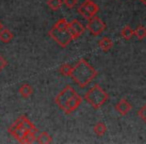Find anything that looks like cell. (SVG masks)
Listing matches in <instances>:
<instances>
[{"mask_svg": "<svg viewBox=\"0 0 146 144\" xmlns=\"http://www.w3.org/2000/svg\"><path fill=\"white\" fill-rule=\"evenodd\" d=\"M96 75H97V72L95 69L85 59H80L77 64L72 67L70 76L79 85V87L83 88L87 86L90 81L96 77Z\"/></svg>", "mask_w": 146, "mask_h": 144, "instance_id": "1", "label": "cell"}, {"mask_svg": "<svg viewBox=\"0 0 146 144\" xmlns=\"http://www.w3.org/2000/svg\"><path fill=\"white\" fill-rule=\"evenodd\" d=\"M108 97H109L108 94L98 84H95L84 95V99L86 100V102L90 104L94 109H98L101 107L108 100Z\"/></svg>", "mask_w": 146, "mask_h": 144, "instance_id": "2", "label": "cell"}, {"mask_svg": "<svg viewBox=\"0 0 146 144\" xmlns=\"http://www.w3.org/2000/svg\"><path fill=\"white\" fill-rule=\"evenodd\" d=\"M49 36L62 48H65L71 41L73 40L72 36L69 33L68 29H58L55 26H53L49 31Z\"/></svg>", "mask_w": 146, "mask_h": 144, "instance_id": "3", "label": "cell"}, {"mask_svg": "<svg viewBox=\"0 0 146 144\" xmlns=\"http://www.w3.org/2000/svg\"><path fill=\"white\" fill-rule=\"evenodd\" d=\"M76 91L74 90V88L70 85H67L58 95L55 97V103L58 106L60 109L64 110L66 107L67 103L69 102V100L73 97L74 95H76Z\"/></svg>", "mask_w": 146, "mask_h": 144, "instance_id": "4", "label": "cell"}, {"mask_svg": "<svg viewBox=\"0 0 146 144\" xmlns=\"http://www.w3.org/2000/svg\"><path fill=\"white\" fill-rule=\"evenodd\" d=\"M105 28H106L105 23L99 17L96 16V15H94L91 18L88 19L87 29L93 36H98L99 34H101L105 30Z\"/></svg>", "mask_w": 146, "mask_h": 144, "instance_id": "5", "label": "cell"}, {"mask_svg": "<svg viewBox=\"0 0 146 144\" xmlns=\"http://www.w3.org/2000/svg\"><path fill=\"white\" fill-rule=\"evenodd\" d=\"M8 132H9V134H11V135L15 138V139L18 140L20 143H22L23 138H24V136L26 135L28 130L25 129V128L23 127L22 124L20 123L19 119H17L16 121L8 128Z\"/></svg>", "mask_w": 146, "mask_h": 144, "instance_id": "6", "label": "cell"}, {"mask_svg": "<svg viewBox=\"0 0 146 144\" xmlns=\"http://www.w3.org/2000/svg\"><path fill=\"white\" fill-rule=\"evenodd\" d=\"M84 30H85L84 26L82 25V23L80 22L79 20H77V19H73L71 22H69L68 31L71 34V36H72L73 40H74V39H77L78 37L81 36L84 33Z\"/></svg>", "mask_w": 146, "mask_h": 144, "instance_id": "7", "label": "cell"}, {"mask_svg": "<svg viewBox=\"0 0 146 144\" xmlns=\"http://www.w3.org/2000/svg\"><path fill=\"white\" fill-rule=\"evenodd\" d=\"M81 102H82V97L80 95H78V94H76V95H74L70 100H69V102L67 103L66 107H65V109L63 110V111H64L66 114L72 113L74 110H76L78 107H79Z\"/></svg>", "mask_w": 146, "mask_h": 144, "instance_id": "8", "label": "cell"}, {"mask_svg": "<svg viewBox=\"0 0 146 144\" xmlns=\"http://www.w3.org/2000/svg\"><path fill=\"white\" fill-rule=\"evenodd\" d=\"M81 6L83 7L84 10H85L91 17L96 15V13L99 11V7H98L97 4L94 3L92 0H85L81 4Z\"/></svg>", "mask_w": 146, "mask_h": 144, "instance_id": "9", "label": "cell"}, {"mask_svg": "<svg viewBox=\"0 0 146 144\" xmlns=\"http://www.w3.org/2000/svg\"><path fill=\"white\" fill-rule=\"evenodd\" d=\"M115 109L117 110L121 115H126V114L132 109V106L127 100L122 98V99H120L119 102L115 105Z\"/></svg>", "mask_w": 146, "mask_h": 144, "instance_id": "10", "label": "cell"}, {"mask_svg": "<svg viewBox=\"0 0 146 144\" xmlns=\"http://www.w3.org/2000/svg\"><path fill=\"white\" fill-rule=\"evenodd\" d=\"M18 119L25 129H27L28 131H33V132H37V133H38V129L31 123V121L27 117H25V116H20Z\"/></svg>", "mask_w": 146, "mask_h": 144, "instance_id": "11", "label": "cell"}, {"mask_svg": "<svg viewBox=\"0 0 146 144\" xmlns=\"http://www.w3.org/2000/svg\"><path fill=\"white\" fill-rule=\"evenodd\" d=\"M98 44H99V47L103 51H108L113 47V41L110 38H108V37H103V38L100 39Z\"/></svg>", "mask_w": 146, "mask_h": 144, "instance_id": "12", "label": "cell"}, {"mask_svg": "<svg viewBox=\"0 0 146 144\" xmlns=\"http://www.w3.org/2000/svg\"><path fill=\"white\" fill-rule=\"evenodd\" d=\"M13 39V33L6 28H3L0 31V41L3 43H8Z\"/></svg>", "mask_w": 146, "mask_h": 144, "instance_id": "13", "label": "cell"}, {"mask_svg": "<svg viewBox=\"0 0 146 144\" xmlns=\"http://www.w3.org/2000/svg\"><path fill=\"white\" fill-rule=\"evenodd\" d=\"M36 142H38V143H40V144H49L52 142V138H51V136L49 135L47 132L43 131V132H40V133L37 135Z\"/></svg>", "mask_w": 146, "mask_h": 144, "instance_id": "14", "label": "cell"}, {"mask_svg": "<svg viewBox=\"0 0 146 144\" xmlns=\"http://www.w3.org/2000/svg\"><path fill=\"white\" fill-rule=\"evenodd\" d=\"M33 93V89L29 84H23L20 88H19V94L22 96L23 98H28L31 94Z\"/></svg>", "mask_w": 146, "mask_h": 144, "instance_id": "15", "label": "cell"}, {"mask_svg": "<svg viewBox=\"0 0 146 144\" xmlns=\"http://www.w3.org/2000/svg\"><path fill=\"white\" fill-rule=\"evenodd\" d=\"M93 130H94V133H95L96 135L103 136L104 134L106 133V130H107V128H106V125L103 123V122L99 121V122H97L95 125H94Z\"/></svg>", "mask_w": 146, "mask_h": 144, "instance_id": "16", "label": "cell"}, {"mask_svg": "<svg viewBox=\"0 0 146 144\" xmlns=\"http://www.w3.org/2000/svg\"><path fill=\"white\" fill-rule=\"evenodd\" d=\"M133 31H134V35H135L139 40H142V39H144L146 37V28L143 25H139V26Z\"/></svg>", "mask_w": 146, "mask_h": 144, "instance_id": "17", "label": "cell"}, {"mask_svg": "<svg viewBox=\"0 0 146 144\" xmlns=\"http://www.w3.org/2000/svg\"><path fill=\"white\" fill-rule=\"evenodd\" d=\"M134 35L133 29H131L129 26L123 27V29L121 30V36L123 37L125 40H130L132 38V36Z\"/></svg>", "mask_w": 146, "mask_h": 144, "instance_id": "18", "label": "cell"}, {"mask_svg": "<svg viewBox=\"0 0 146 144\" xmlns=\"http://www.w3.org/2000/svg\"><path fill=\"white\" fill-rule=\"evenodd\" d=\"M47 4H48L49 8L53 11H57L61 7V5L63 4L62 0H48L47 1Z\"/></svg>", "mask_w": 146, "mask_h": 144, "instance_id": "19", "label": "cell"}, {"mask_svg": "<svg viewBox=\"0 0 146 144\" xmlns=\"http://www.w3.org/2000/svg\"><path fill=\"white\" fill-rule=\"evenodd\" d=\"M71 71H72V67L69 64H62L60 68H59V72H60L63 76H70Z\"/></svg>", "mask_w": 146, "mask_h": 144, "instance_id": "20", "label": "cell"}, {"mask_svg": "<svg viewBox=\"0 0 146 144\" xmlns=\"http://www.w3.org/2000/svg\"><path fill=\"white\" fill-rule=\"evenodd\" d=\"M68 24L69 23L67 22V20L65 18H61V19H59L58 21H57L56 23L54 24V26L56 27V28H58V29H68Z\"/></svg>", "mask_w": 146, "mask_h": 144, "instance_id": "21", "label": "cell"}, {"mask_svg": "<svg viewBox=\"0 0 146 144\" xmlns=\"http://www.w3.org/2000/svg\"><path fill=\"white\" fill-rule=\"evenodd\" d=\"M137 114H138V116H139V117L141 118V119L143 120L144 122H146V104L141 108V109L138 110Z\"/></svg>", "mask_w": 146, "mask_h": 144, "instance_id": "22", "label": "cell"}, {"mask_svg": "<svg viewBox=\"0 0 146 144\" xmlns=\"http://www.w3.org/2000/svg\"><path fill=\"white\" fill-rule=\"evenodd\" d=\"M63 3L66 5L68 8H73L77 4V0H63Z\"/></svg>", "mask_w": 146, "mask_h": 144, "instance_id": "23", "label": "cell"}, {"mask_svg": "<svg viewBox=\"0 0 146 144\" xmlns=\"http://www.w3.org/2000/svg\"><path fill=\"white\" fill-rule=\"evenodd\" d=\"M6 65H7V61L5 60V58L2 55H0V72L6 67Z\"/></svg>", "mask_w": 146, "mask_h": 144, "instance_id": "24", "label": "cell"}, {"mask_svg": "<svg viewBox=\"0 0 146 144\" xmlns=\"http://www.w3.org/2000/svg\"><path fill=\"white\" fill-rule=\"evenodd\" d=\"M2 29H3V24H2V22L0 21V31L2 30Z\"/></svg>", "mask_w": 146, "mask_h": 144, "instance_id": "25", "label": "cell"}, {"mask_svg": "<svg viewBox=\"0 0 146 144\" xmlns=\"http://www.w3.org/2000/svg\"><path fill=\"white\" fill-rule=\"evenodd\" d=\"M141 2L143 3V4H144V5H145V6H146V0H141Z\"/></svg>", "mask_w": 146, "mask_h": 144, "instance_id": "26", "label": "cell"}]
</instances>
